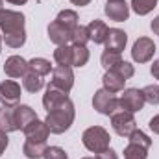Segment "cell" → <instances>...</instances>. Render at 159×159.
Segmentation results:
<instances>
[{"instance_id": "cell-1", "label": "cell", "mask_w": 159, "mask_h": 159, "mask_svg": "<svg viewBox=\"0 0 159 159\" xmlns=\"http://www.w3.org/2000/svg\"><path fill=\"white\" fill-rule=\"evenodd\" d=\"M24 22H26V19L20 11H13V9H2L0 11L2 41L9 48H20L26 43Z\"/></svg>"}, {"instance_id": "cell-2", "label": "cell", "mask_w": 159, "mask_h": 159, "mask_svg": "<svg viewBox=\"0 0 159 159\" xmlns=\"http://www.w3.org/2000/svg\"><path fill=\"white\" fill-rule=\"evenodd\" d=\"M74 117H76L74 104H72V100H70V98H67L63 104H59L57 107H54V109H50V111L46 113L44 122H46V126H48L50 133L61 135V133H65V131L72 126Z\"/></svg>"}, {"instance_id": "cell-3", "label": "cell", "mask_w": 159, "mask_h": 159, "mask_svg": "<svg viewBox=\"0 0 159 159\" xmlns=\"http://www.w3.org/2000/svg\"><path fill=\"white\" fill-rule=\"evenodd\" d=\"M109 141H111V137H109L107 129L102 128V126H91V128H87V129L83 131V135H81L83 146H85L89 152H93V154H98V152L109 148Z\"/></svg>"}, {"instance_id": "cell-4", "label": "cell", "mask_w": 159, "mask_h": 159, "mask_svg": "<svg viewBox=\"0 0 159 159\" xmlns=\"http://www.w3.org/2000/svg\"><path fill=\"white\" fill-rule=\"evenodd\" d=\"M93 107L100 115H106V117H111L113 113H117L120 109L119 98L115 96V93H109L104 87L94 93V96H93Z\"/></svg>"}, {"instance_id": "cell-5", "label": "cell", "mask_w": 159, "mask_h": 159, "mask_svg": "<svg viewBox=\"0 0 159 159\" xmlns=\"http://www.w3.org/2000/svg\"><path fill=\"white\" fill-rule=\"evenodd\" d=\"M111 126L120 137H129L137 129V122H135L133 113H128V111H122V109H119L117 113L111 115Z\"/></svg>"}, {"instance_id": "cell-6", "label": "cell", "mask_w": 159, "mask_h": 159, "mask_svg": "<svg viewBox=\"0 0 159 159\" xmlns=\"http://www.w3.org/2000/svg\"><path fill=\"white\" fill-rule=\"evenodd\" d=\"M146 100H144V94L141 89H124L122 96L119 98V106L122 111H128V113H137L144 107Z\"/></svg>"}, {"instance_id": "cell-7", "label": "cell", "mask_w": 159, "mask_h": 159, "mask_svg": "<svg viewBox=\"0 0 159 159\" xmlns=\"http://www.w3.org/2000/svg\"><path fill=\"white\" fill-rule=\"evenodd\" d=\"M156 54V43L150 37H139L133 43L131 48V57L135 63H148Z\"/></svg>"}, {"instance_id": "cell-8", "label": "cell", "mask_w": 159, "mask_h": 159, "mask_svg": "<svg viewBox=\"0 0 159 159\" xmlns=\"http://www.w3.org/2000/svg\"><path fill=\"white\" fill-rule=\"evenodd\" d=\"M20 96H22V91H20V85L15 80H4L0 83V102H2V106L15 107L20 102Z\"/></svg>"}, {"instance_id": "cell-9", "label": "cell", "mask_w": 159, "mask_h": 159, "mask_svg": "<svg viewBox=\"0 0 159 159\" xmlns=\"http://www.w3.org/2000/svg\"><path fill=\"white\" fill-rule=\"evenodd\" d=\"M52 85H56L57 89L65 91V93H70V89L74 87V72L70 67H63V65H57L54 70H52V80H50Z\"/></svg>"}, {"instance_id": "cell-10", "label": "cell", "mask_w": 159, "mask_h": 159, "mask_svg": "<svg viewBox=\"0 0 159 159\" xmlns=\"http://www.w3.org/2000/svg\"><path fill=\"white\" fill-rule=\"evenodd\" d=\"M28 70H30L28 61L22 56H9L4 63V72L9 78H22Z\"/></svg>"}, {"instance_id": "cell-11", "label": "cell", "mask_w": 159, "mask_h": 159, "mask_svg": "<svg viewBox=\"0 0 159 159\" xmlns=\"http://www.w3.org/2000/svg\"><path fill=\"white\" fill-rule=\"evenodd\" d=\"M104 11H106V15H107L111 20H115V22H124V20H128V17H129V6L126 4V0H109V2L106 4Z\"/></svg>"}, {"instance_id": "cell-12", "label": "cell", "mask_w": 159, "mask_h": 159, "mask_svg": "<svg viewBox=\"0 0 159 159\" xmlns=\"http://www.w3.org/2000/svg\"><path fill=\"white\" fill-rule=\"evenodd\" d=\"M67 98H69V93H65V91L57 89L56 85L48 83V87H46V91H44V96H43V106H44V109H46V113H48L50 109H54V107H57L59 104H63Z\"/></svg>"}, {"instance_id": "cell-13", "label": "cell", "mask_w": 159, "mask_h": 159, "mask_svg": "<svg viewBox=\"0 0 159 159\" xmlns=\"http://www.w3.org/2000/svg\"><path fill=\"white\" fill-rule=\"evenodd\" d=\"M70 30L65 28L63 24H59L57 20H52L48 24V39L52 41L54 44L57 46H63V44H69L70 43Z\"/></svg>"}, {"instance_id": "cell-14", "label": "cell", "mask_w": 159, "mask_h": 159, "mask_svg": "<svg viewBox=\"0 0 159 159\" xmlns=\"http://www.w3.org/2000/svg\"><path fill=\"white\" fill-rule=\"evenodd\" d=\"M34 120H37L35 109H32L26 104H17L15 106V126H17V129L24 131V128L28 124H32Z\"/></svg>"}, {"instance_id": "cell-15", "label": "cell", "mask_w": 159, "mask_h": 159, "mask_svg": "<svg viewBox=\"0 0 159 159\" xmlns=\"http://www.w3.org/2000/svg\"><path fill=\"white\" fill-rule=\"evenodd\" d=\"M24 135H26V139H30V141L46 143V139H48V135H50V129H48V126H46L44 120L37 119L24 128Z\"/></svg>"}, {"instance_id": "cell-16", "label": "cell", "mask_w": 159, "mask_h": 159, "mask_svg": "<svg viewBox=\"0 0 159 159\" xmlns=\"http://www.w3.org/2000/svg\"><path fill=\"white\" fill-rule=\"evenodd\" d=\"M126 43H128V35L124 30L120 28H109V34H107V39H106V50H111V52H122L126 48Z\"/></svg>"}, {"instance_id": "cell-17", "label": "cell", "mask_w": 159, "mask_h": 159, "mask_svg": "<svg viewBox=\"0 0 159 159\" xmlns=\"http://www.w3.org/2000/svg\"><path fill=\"white\" fill-rule=\"evenodd\" d=\"M87 32H89V39L93 41L94 44H104L107 39V34H109V28L104 20L100 19H94L87 24Z\"/></svg>"}, {"instance_id": "cell-18", "label": "cell", "mask_w": 159, "mask_h": 159, "mask_svg": "<svg viewBox=\"0 0 159 159\" xmlns=\"http://www.w3.org/2000/svg\"><path fill=\"white\" fill-rule=\"evenodd\" d=\"M102 83H104L106 91H109V93H120V91H124L126 80L122 78L120 74H117L115 70H106V74L102 78Z\"/></svg>"}, {"instance_id": "cell-19", "label": "cell", "mask_w": 159, "mask_h": 159, "mask_svg": "<svg viewBox=\"0 0 159 159\" xmlns=\"http://www.w3.org/2000/svg\"><path fill=\"white\" fill-rule=\"evenodd\" d=\"M0 129L6 131V133L17 131V126H15V107H7V106L0 107Z\"/></svg>"}, {"instance_id": "cell-20", "label": "cell", "mask_w": 159, "mask_h": 159, "mask_svg": "<svg viewBox=\"0 0 159 159\" xmlns=\"http://www.w3.org/2000/svg\"><path fill=\"white\" fill-rule=\"evenodd\" d=\"M46 150V143H39V141H30L26 139L22 144V154L28 159H41Z\"/></svg>"}, {"instance_id": "cell-21", "label": "cell", "mask_w": 159, "mask_h": 159, "mask_svg": "<svg viewBox=\"0 0 159 159\" xmlns=\"http://www.w3.org/2000/svg\"><path fill=\"white\" fill-rule=\"evenodd\" d=\"M22 87H24L28 93H39L41 89L44 87V80H43V76L35 74L34 70H28V72L22 76Z\"/></svg>"}, {"instance_id": "cell-22", "label": "cell", "mask_w": 159, "mask_h": 159, "mask_svg": "<svg viewBox=\"0 0 159 159\" xmlns=\"http://www.w3.org/2000/svg\"><path fill=\"white\" fill-rule=\"evenodd\" d=\"M54 61L63 67H72V46L63 44L54 50Z\"/></svg>"}, {"instance_id": "cell-23", "label": "cell", "mask_w": 159, "mask_h": 159, "mask_svg": "<svg viewBox=\"0 0 159 159\" xmlns=\"http://www.w3.org/2000/svg\"><path fill=\"white\" fill-rule=\"evenodd\" d=\"M56 20L72 32V30L78 26V13H76L74 9H63V11H59V13H57Z\"/></svg>"}, {"instance_id": "cell-24", "label": "cell", "mask_w": 159, "mask_h": 159, "mask_svg": "<svg viewBox=\"0 0 159 159\" xmlns=\"http://www.w3.org/2000/svg\"><path fill=\"white\" fill-rule=\"evenodd\" d=\"M28 67H30V70H34L35 74H39L43 78L54 70L52 65H50V61L44 59V57H34V59H30V61H28Z\"/></svg>"}, {"instance_id": "cell-25", "label": "cell", "mask_w": 159, "mask_h": 159, "mask_svg": "<svg viewBox=\"0 0 159 159\" xmlns=\"http://www.w3.org/2000/svg\"><path fill=\"white\" fill-rule=\"evenodd\" d=\"M72 46V67H85L89 61V50L81 44H70Z\"/></svg>"}, {"instance_id": "cell-26", "label": "cell", "mask_w": 159, "mask_h": 159, "mask_svg": "<svg viewBox=\"0 0 159 159\" xmlns=\"http://www.w3.org/2000/svg\"><path fill=\"white\" fill-rule=\"evenodd\" d=\"M159 0H131V9L137 13V15H141V17H144V15H148L156 6H157Z\"/></svg>"}, {"instance_id": "cell-27", "label": "cell", "mask_w": 159, "mask_h": 159, "mask_svg": "<svg viewBox=\"0 0 159 159\" xmlns=\"http://www.w3.org/2000/svg\"><path fill=\"white\" fill-rule=\"evenodd\" d=\"M124 159H148V148L129 143L124 148Z\"/></svg>"}, {"instance_id": "cell-28", "label": "cell", "mask_w": 159, "mask_h": 159, "mask_svg": "<svg viewBox=\"0 0 159 159\" xmlns=\"http://www.w3.org/2000/svg\"><path fill=\"white\" fill-rule=\"evenodd\" d=\"M100 61H102V67H104L106 70H111V69H113L115 65H119L120 61H122V56H120V52H111V50H104V54H102Z\"/></svg>"}, {"instance_id": "cell-29", "label": "cell", "mask_w": 159, "mask_h": 159, "mask_svg": "<svg viewBox=\"0 0 159 159\" xmlns=\"http://www.w3.org/2000/svg\"><path fill=\"white\" fill-rule=\"evenodd\" d=\"M89 41H91V39H89L87 26H81V24H78V26L72 30V34H70V43H72V44H81V46H85Z\"/></svg>"}, {"instance_id": "cell-30", "label": "cell", "mask_w": 159, "mask_h": 159, "mask_svg": "<svg viewBox=\"0 0 159 159\" xmlns=\"http://www.w3.org/2000/svg\"><path fill=\"white\" fill-rule=\"evenodd\" d=\"M128 139H129V143L139 144V146H144V148H148V150H150V146H152V139H150L144 131H141V129H135Z\"/></svg>"}, {"instance_id": "cell-31", "label": "cell", "mask_w": 159, "mask_h": 159, "mask_svg": "<svg viewBox=\"0 0 159 159\" xmlns=\"http://www.w3.org/2000/svg\"><path fill=\"white\" fill-rule=\"evenodd\" d=\"M144 94V100L152 106H159V85H146L144 89H141Z\"/></svg>"}, {"instance_id": "cell-32", "label": "cell", "mask_w": 159, "mask_h": 159, "mask_svg": "<svg viewBox=\"0 0 159 159\" xmlns=\"http://www.w3.org/2000/svg\"><path fill=\"white\" fill-rule=\"evenodd\" d=\"M111 70H115L117 74H120L124 80H129L133 74H135V69H133V65H131V63H128V61H120L119 65H115Z\"/></svg>"}, {"instance_id": "cell-33", "label": "cell", "mask_w": 159, "mask_h": 159, "mask_svg": "<svg viewBox=\"0 0 159 159\" xmlns=\"http://www.w3.org/2000/svg\"><path fill=\"white\" fill-rule=\"evenodd\" d=\"M43 159H69V156L59 146H46V150L43 154Z\"/></svg>"}, {"instance_id": "cell-34", "label": "cell", "mask_w": 159, "mask_h": 159, "mask_svg": "<svg viewBox=\"0 0 159 159\" xmlns=\"http://www.w3.org/2000/svg\"><path fill=\"white\" fill-rule=\"evenodd\" d=\"M94 159H119V156H117V152H115V150L106 148V150H102V152L94 154Z\"/></svg>"}, {"instance_id": "cell-35", "label": "cell", "mask_w": 159, "mask_h": 159, "mask_svg": "<svg viewBox=\"0 0 159 159\" xmlns=\"http://www.w3.org/2000/svg\"><path fill=\"white\" fill-rule=\"evenodd\" d=\"M7 144H9V139H7V133L0 129V156H2L4 152H6V148H7Z\"/></svg>"}, {"instance_id": "cell-36", "label": "cell", "mask_w": 159, "mask_h": 159, "mask_svg": "<svg viewBox=\"0 0 159 159\" xmlns=\"http://www.w3.org/2000/svg\"><path fill=\"white\" fill-rule=\"evenodd\" d=\"M148 126H150V129H152L156 135H159V115H156L154 119H150V124H148Z\"/></svg>"}, {"instance_id": "cell-37", "label": "cell", "mask_w": 159, "mask_h": 159, "mask_svg": "<svg viewBox=\"0 0 159 159\" xmlns=\"http://www.w3.org/2000/svg\"><path fill=\"white\" fill-rule=\"evenodd\" d=\"M150 72H152V76L156 80H159V59H156L154 63H152V67H150Z\"/></svg>"}, {"instance_id": "cell-38", "label": "cell", "mask_w": 159, "mask_h": 159, "mask_svg": "<svg viewBox=\"0 0 159 159\" xmlns=\"http://www.w3.org/2000/svg\"><path fill=\"white\" fill-rule=\"evenodd\" d=\"M150 28H152V32L156 34V35H159V15L152 20V24H150Z\"/></svg>"}, {"instance_id": "cell-39", "label": "cell", "mask_w": 159, "mask_h": 159, "mask_svg": "<svg viewBox=\"0 0 159 159\" xmlns=\"http://www.w3.org/2000/svg\"><path fill=\"white\" fill-rule=\"evenodd\" d=\"M70 2H72L74 6H80V7H81V6H87L91 0H70Z\"/></svg>"}, {"instance_id": "cell-40", "label": "cell", "mask_w": 159, "mask_h": 159, "mask_svg": "<svg viewBox=\"0 0 159 159\" xmlns=\"http://www.w3.org/2000/svg\"><path fill=\"white\" fill-rule=\"evenodd\" d=\"M6 2H9V4H13V6H24L28 0H6Z\"/></svg>"}, {"instance_id": "cell-41", "label": "cell", "mask_w": 159, "mask_h": 159, "mask_svg": "<svg viewBox=\"0 0 159 159\" xmlns=\"http://www.w3.org/2000/svg\"><path fill=\"white\" fill-rule=\"evenodd\" d=\"M4 9V0H0V11Z\"/></svg>"}, {"instance_id": "cell-42", "label": "cell", "mask_w": 159, "mask_h": 159, "mask_svg": "<svg viewBox=\"0 0 159 159\" xmlns=\"http://www.w3.org/2000/svg\"><path fill=\"white\" fill-rule=\"evenodd\" d=\"M0 52H2V35H0Z\"/></svg>"}, {"instance_id": "cell-43", "label": "cell", "mask_w": 159, "mask_h": 159, "mask_svg": "<svg viewBox=\"0 0 159 159\" xmlns=\"http://www.w3.org/2000/svg\"><path fill=\"white\" fill-rule=\"evenodd\" d=\"M83 159H94V157H83Z\"/></svg>"}, {"instance_id": "cell-44", "label": "cell", "mask_w": 159, "mask_h": 159, "mask_svg": "<svg viewBox=\"0 0 159 159\" xmlns=\"http://www.w3.org/2000/svg\"><path fill=\"white\" fill-rule=\"evenodd\" d=\"M107 2H109V0H107Z\"/></svg>"}]
</instances>
